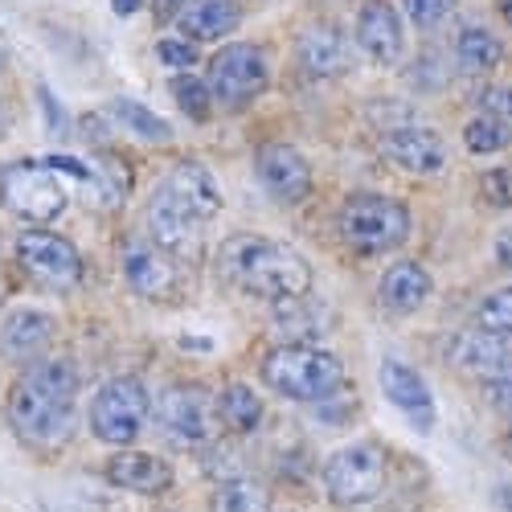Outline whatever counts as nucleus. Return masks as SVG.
I'll return each mask as SVG.
<instances>
[{
  "label": "nucleus",
  "mask_w": 512,
  "mask_h": 512,
  "mask_svg": "<svg viewBox=\"0 0 512 512\" xmlns=\"http://www.w3.org/2000/svg\"><path fill=\"white\" fill-rule=\"evenodd\" d=\"M78 369L62 357L33 361L5 394V422L25 447H62L74 435Z\"/></svg>",
  "instance_id": "f257e3e1"
},
{
  "label": "nucleus",
  "mask_w": 512,
  "mask_h": 512,
  "mask_svg": "<svg viewBox=\"0 0 512 512\" xmlns=\"http://www.w3.org/2000/svg\"><path fill=\"white\" fill-rule=\"evenodd\" d=\"M218 271L226 283L267 304H287L312 291V263L267 234H230L218 250Z\"/></svg>",
  "instance_id": "f03ea898"
},
{
  "label": "nucleus",
  "mask_w": 512,
  "mask_h": 512,
  "mask_svg": "<svg viewBox=\"0 0 512 512\" xmlns=\"http://www.w3.org/2000/svg\"><path fill=\"white\" fill-rule=\"evenodd\" d=\"M259 373L279 398L291 402H324L345 386V361L316 345H275Z\"/></svg>",
  "instance_id": "7ed1b4c3"
},
{
  "label": "nucleus",
  "mask_w": 512,
  "mask_h": 512,
  "mask_svg": "<svg viewBox=\"0 0 512 512\" xmlns=\"http://www.w3.org/2000/svg\"><path fill=\"white\" fill-rule=\"evenodd\" d=\"M410 209L386 193H353L336 209V230L357 254H386L410 238Z\"/></svg>",
  "instance_id": "20e7f679"
},
{
  "label": "nucleus",
  "mask_w": 512,
  "mask_h": 512,
  "mask_svg": "<svg viewBox=\"0 0 512 512\" xmlns=\"http://www.w3.org/2000/svg\"><path fill=\"white\" fill-rule=\"evenodd\" d=\"M320 480H324V492L332 504L357 508V504H369L386 492L390 459L377 443H349L324 459Z\"/></svg>",
  "instance_id": "39448f33"
},
{
  "label": "nucleus",
  "mask_w": 512,
  "mask_h": 512,
  "mask_svg": "<svg viewBox=\"0 0 512 512\" xmlns=\"http://www.w3.org/2000/svg\"><path fill=\"white\" fill-rule=\"evenodd\" d=\"M148 414H152V398L144 390V381H136V377H111L107 386L95 390L91 410H87L91 435L119 451L132 447L144 435Z\"/></svg>",
  "instance_id": "423d86ee"
},
{
  "label": "nucleus",
  "mask_w": 512,
  "mask_h": 512,
  "mask_svg": "<svg viewBox=\"0 0 512 512\" xmlns=\"http://www.w3.org/2000/svg\"><path fill=\"white\" fill-rule=\"evenodd\" d=\"M267 82H271L267 54L259 46H250V41H230V46H222L205 66L209 99L226 111H246L267 91Z\"/></svg>",
  "instance_id": "0eeeda50"
},
{
  "label": "nucleus",
  "mask_w": 512,
  "mask_h": 512,
  "mask_svg": "<svg viewBox=\"0 0 512 512\" xmlns=\"http://www.w3.org/2000/svg\"><path fill=\"white\" fill-rule=\"evenodd\" d=\"M0 205L33 226H46L66 213L70 193L58 181V173H50L46 160L41 164L25 160V164H9L5 173H0Z\"/></svg>",
  "instance_id": "6e6552de"
},
{
  "label": "nucleus",
  "mask_w": 512,
  "mask_h": 512,
  "mask_svg": "<svg viewBox=\"0 0 512 512\" xmlns=\"http://www.w3.org/2000/svg\"><path fill=\"white\" fill-rule=\"evenodd\" d=\"M17 267L46 291H74L82 283V254L70 238L46 230V226H29L13 242Z\"/></svg>",
  "instance_id": "1a4fd4ad"
},
{
  "label": "nucleus",
  "mask_w": 512,
  "mask_h": 512,
  "mask_svg": "<svg viewBox=\"0 0 512 512\" xmlns=\"http://www.w3.org/2000/svg\"><path fill=\"white\" fill-rule=\"evenodd\" d=\"M152 414H156V426L160 435L181 447V451H197V447H213V398L201 390V386H164L160 398L152 402Z\"/></svg>",
  "instance_id": "9d476101"
},
{
  "label": "nucleus",
  "mask_w": 512,
  "mask_h": 512,
  "mask_svg": "<svg viewBox=\"0 0 512 512\" xmlns=\"http://www.w3.org/2000/svg\"><path fill=\"white\" fill-rule=\"evenodd\" d=\"M156 205H164L168 213L193 222V226H209L222 213V189L213 181V173L197 160H177L168 173L160 177V185L152 189Z\"/></svg>",
  "instance_id": "9b49d317"
},
{
  "label": "nucleus",
  "mask_w": 512,
  "mask_h": 512,
  "mask_svg": "<svg viewBox=\"0 0 512 512\" xmlns=\"http://www.w3.org/2000/svg\"><path fill=\"white\" fill-rule=\"evenodd\" d=\"M119 271L123 283L132 287L140 300L152 304H168L181 295V263L168 259L160 246H152L148 238H127L119 250Z\"/></svg>",
  "instance_id": "f8f14e48"
},
{
  "label": "nucleus",
  "mask_w": 512,
  "mask_h": 512,
  "mask_svg": "<svg viewBox=\"0 0 512 512\" xmlns=\"http://www.w3.org/2000/svg\"><path fill=\"white\" fill-rule=\"evenodd\" d=\"M254 177L279 201V205H300L312 193V164L300 148L283 140H267L254 152Z\"/></svg>",
  "instance_id": "ddd939ff"
},
{
  "label": "nucleus",
  "mask_w": 512,
  "mask_h": 512,
  "mask_svg": "<svg viewBox=\"0 0 512 512\" xmlns=\"http://www.w3.org/2000/svg\"><path fill=\"white\" fill-rule=\"evenodd\" d=\"M381 156H386L394 168L414 177H439L443 164H447V144L435 127H422V123H394L381 132L377 140Z\"/></svg>",
  "instance_id": "4468645a"
},
{
  "label": "nucleus",
  "mask_w": 512,
  "mask_h": 512,
  "mask_svg": "<svg viewBox=\"0 0 512 512\" xmlns=\"http://www.w3.org/2000/svg\"><path fill=\"white\" fill-rule=\"evenodd\" d=\"M451 365L467 377H480L484 386H496V381H512V332H463L451 340L447 349Z\"/></svg>",
  "instance_id": "2eb2a0df"
},
{
  "label": "nucleus",
  "mask_w": 512,
  "mask_h": 512,
  "mask_svg": "<svg viewBox=\"0 0 512 512\" xmlns=\"http://www.w3.org/2000/svg\"><path fill=\"white\" fill-rule=\"evenodd\" d=\"M295 58H300L304 74H312V78H345L357 66V46L340 25L320 21V25H308L300 33Z\"/></svg>",
  "instance_id": "dca6fc26"
},
{
  "label": "nucleus",
  "mask_w": 512,
  "mask_h": 512,
  "mask_svg": "<svg viewBox=\"0 0 512 512\" xmlns=\"http://www.w3.org/2000/svg\"><path fill=\"white\" fill-rule=\"evenodd\" d=\"M353 46L373 58L377 66H394L402 62L406 54V29H402V17L394 5H386V0H365L361 13H357V37Z\"/></svg>",
  "instance_id": "f3484780"
},
{
  "label": "nucleus",
  "mask_w": 512,
  "mask_h": 512,
  "mask_svg": "<svg viewBox=\"0 0 512 512\" xmlns=\"http://www.w3.org/2000/svg\"><path fill=\"white\" fill-rule=\"evenodd\" d=\"M377 381H381V394L394 402V410H402L418 431H431L435 426V394L414 365H406L398 357H386L377 369Z\"/></svg>",
  "instance_id": "a211bd4d"
},
{
  "label": "nucleus",
  "mask_w": 512,
  "mask_h": 512,
  "mask_svg": "<svg viewBox=\"0 0 512 512\" xmlns=\"http://www.w3.org/2000/svg\"><path fill=\"white\" fill-rule=\"evenodd\" d=\"M54 336H58V320L50 312L17 308V312L5 316V324H0V353H5L9 361L33 365V361H41V353L54 345Z\"/></svg>",
  "instance_id": "6ab92c4d"
},
{
  "label": "nucleus",
  "mask_w": 512,
  "mask_h": 512,
  "mask_svg": "<svg viewBox=\"0 0 512 512\" xmlns=\"http://www.w3.org/2000/svg\"><path fill=\"white\" fill-rule=\"evenodd\" d=\"M103 476L107 484L123 488V492H136V496H160L173 488V467H168L160 455L152 451H136V447H123L103 463Z\"/></svg>",
  "instance_id": "aec40b11"
},
{
  "label": "nucleus",
  "mask_w": 512,
  "mask_h": 512,
  "mask_svg": "<svg viewBox=\"0 0 512 512\" xmlns=\"http://www.w3.org/2000/svg\"><path fill=\"white\" fill-rule=\"evenodd\" d=\"M431 291H435L431 271H426L422 263H414V259H402V263H394L386 275H381L377 300L394 316H414L426 300H431Z\"/></svg>",
  "instance_id": "412c9836"
},
{
  "label": "nucleus",
  "mask_w": 512,
  "mask_h": 512,
  "mask_svg": "<svg viewBox=\"0 0 512 512\" xmlns=\"http://www.w3.org/2000/svg\"><path fill=\"white\" fill-rule=\"evenodd\" d=\"M242 21L238 0H185V9L177 13V29L185 41H218L230 37Z\"/></svg>",
  "instance_id": "4be33fe9"
},
{
  "label": "nucleus",
  "mask_w": 512,
  "mask_h": 512,
  "mask_svg": "<svg viewBox=\"0 0 512 512\" xmlns=\"http://www.w3.org/2000/svg\"><path fill=\"white\" fill-rule=\"evenodd\" d=\"M504 62V41L488 25H463L455 33V66L463 74H492Z\"/></svg>",
  "instance_id": "5701e85b"
},
{
  "label": "nucleus",
  "mask_w": 512,
  "mask_h": 512,
  "mask_svg": "<svg viewBox=\"0 0 512 512\" xmlns=\"http://www.w3.org/2000/svg\"><path fill=\"white\" fill-rule=\"evenodd\" d=\"M275 328L283 336V345H312L316 336L328 332V308L324 304H312L308 295H300V300H287V304H275Z\"/></svg>",
  "instance_id": "b1692460"
},
{
  "label": "nucleus",
  "mask_w": 512,
  "mask_h": 512,
  "mask_svg": "<svg viewBox=\"0 0 512 512\" xmlns=\"http://www.w3.org/2000/svg\"><path fill=\"white\" fill-rule=\"evenodd\" d=\"M213 414L222 418L226 431L234 435H250V431H259L263 426V398L254 394L246 381H230V386L218 394V402H213Z\"/></svg>",
  "instance_id": "393cba45"
},
{
  "label": "nucleus",
  "mask_w": 512,
  "mask_h": 512,
  "mask_svg": "<svg viewBox=\"0 0 512 512\" xmlns=\"http://www.w3.org/2000/svg\"><path fill=\"white\" fill-rule=\"evenodd\" d=\"M107 111H111L136 140H144V144H168V140H173V123L160 119L152 107H144V103H136V99H111Z\"/></svg>",
  "instance_id": "a878e982"
},
{
  "label": "nucleus",
  "mask_w": 512,
  "mask_h": 512,
  "mask_svg": "<svg viewBox=\"0 0 512 512\" xmlns=\"http://www.w3.org/2000/svg\"><path fill=\"white\" fill-rule=\"evenodd\" d=\"M213 512H267V488L254 484L250 476L222 480L213 492Z\"/></svg>",
  "instance_id": "bb28decb"
},
{
  "label": "nucleus",
  "mask_w": 512,
  "mask_h": 512,
  "mask_svg": "<svg viewBox=\"0 0 512 512\" xmlns=\"http://www.w3.org/2000/svg\"><path fill=\"white\" fill-rule=\"evenodd\" d=\"M508 144H512V127L500 123V119L472 115L463 123V148L472 156H492V152H504Z\"/></svg>",
  "instance_id": "cd10ccee"
},
{
  "label": "nucleus",
  "mask_w": 512,
  "mask_h": 512,
  "mask_svg": "<svg viewBox=\"0 0 512 512\" xmlns=\"http://www.w3.org/2000/svg\"><path fill=\"white\" fill-rule=\"evenodd\" d=\"M168 91H173L177 107H181L189 119L205 123V119L213 115V99H209V87H205V78H201V74H173Z\"/></svg>",
  "instance_id": "c85d7f7f"
},
{
  "label": "nucleus",
  "mask_w": 512,
  "mask_h": 512,
  "mask_svg": "<svg viewBox=\"0 0 512 512\" xmlns=\"http://www.w3.org/2000/svg\"><path fill=\"white\" fill-rule=\"evenodd\" d=\"M476 328L484 332H512V283L488 291L476 304Z\"/></svg>",
  "instance_id": "c756f323"
},
{
  "label": "nucleus",
  "mask_w": 512,
  "mask_h": 512,
  "mask_svg": "<svg viewBox=\"0 0 512 512\" xmlns=\"http://www.w3.org/2000/svg\"><path fill=\"white\" fill-rule=\"evenodd\" d=\"M480 193L488 205L496 209H512V160L508 164H496L480 177Z\"/></svg>",
  "instance_id": "7c9ffc66"
},
{
  "label": "nucleus",
  "mask_w": 512,
  "mask_h": 512,
  "mask_svg": "<svg viewBox=\"0 0 512 512\" xmlns=\"http://www.w3.org/2000/svg\"><path fill=\"white\" fill-rule=\"evenodd\" d=\"M455 5H459V0H402L406 17H410L418 29H435V25H443V21L455 13Z\"/></svg>",
  "instance_id": "2f4dec72"
},
{
  "label": "nucleus",
  "mask_w": 512,
  "mask_h": 512,
  "mask_svg": "<svg viewBox=\"0 0 512 512\" xmlns=\"http://www.w3.org/2000/svg\"><path fill=\"white\" fill-rule=\"evenodd\" d=\"M476 115H488V119H500L512 127V82H492L476 95Z\"/></svg>",
  "instance_id": "473e14b6"
},
{
  "label": "nucleus",
  "mask_w": 512,
  "mask_h": 512,
  "mask_svg": "<svg viewBox=\"0 0 512 512\" xmlns=\"http://www.w3.org/2000/svg\"><path fill=\"white\" fill-rule=\"evenodd\" d=\"M156 58L164 62V66H173V70H189V66H197V46L193 41H185V37H160L156 41Z\"/></svg>",
  "instance_id": "72a5a7b5"
},
{
  "label": "nucleus",
  "mask_w": 512,
  "mask_h": 512,
  "mask_svg": "<svg viewBox=\"0 0 512 512\" xmlns=\"http://www.w3.org/2000/svg\"><path fill=\"white\" fill-rule=\"evenodd\" d=\"M492 254H496V263H500L504 271H512V226H504V230L496 234V242H492Z\"/></svg>",
  "instance_id": "f704fd0d"
},
{
  "label": "nucleus",
  "mask_w": 512,
  "mask_h": 512,
  "mask_svg": "<svg viewBox=\"0 0 512 512\" xmlns=\"http://www.w3.org/2000/svg\"><path fill=\"white\" fill-rule=\"evenodd\" d=\"M484 394H488V402H492L496 410H512V381H496V386H484Z\"/></svg>",
  "instance_id": "c9c22d12"
},
{
  "label": "nucleus",
  "mask_w": 512,
  "mask_h": 512,
  "mask_svg": "<svg viewBox=\"0 0 512 512\" xmlns=\"http://www.w3.org/2000/svg\"><path fill=\"white\" fill-rule=\"evenodd\" d=\"M156 21H177V13L185 9V0H156Z\"/></svg>",
  "instance_id": "e433bc0d"
},
{
  "label": "nucleus",
  "mask_w": 512,
  "mask_h": 512,
  "mask_svg": "<svg viewBox=\"0 0 512 512\" xmlns=\"http://www.w3.org/2000/svg\"><path fill=\"white\" fill-rule=\"evenodd\" d=\"M111 9H115L119 17H132V13L144 9V0H111Z\"/></svg>",
  "instance_id": "4c0bfd02"
},
{
  "label": "nucleus",
  "mask_w": 512,
  "mask_h": 512,
  "mask_svg": "<svg viewBox=\"0 0 512 512\" xmlns=\"http://www.w3.org/2000/svg\"><path fill=\"white\" fill-rule=\"evenodd\" d=\"M500 17L512 25V0H500Z\"/></svg>",
  "instance_id": "58836bf2"
}]
</instances>
